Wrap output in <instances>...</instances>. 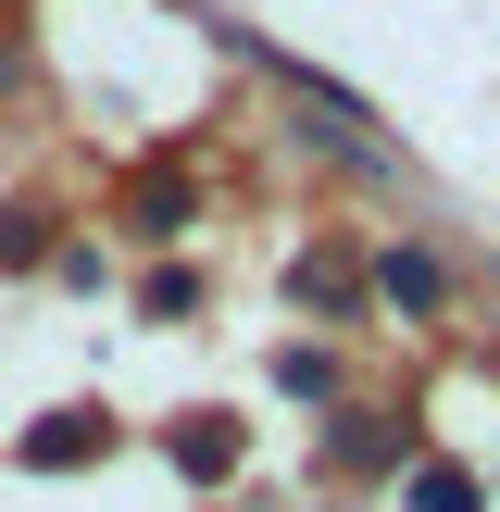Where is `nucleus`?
<instances>
[{
	"label": "nucleus",
	"instance_id": "obj_6",
	"mask_svg": "<svg viewBox=\"0 0 500 512\" xmlns=\"http://www.w3.org/2000/svg\"><path fill=\"white\" fill-rule=\"evenodd\" d=\"M400 450H413V438H400L388 413H363V425H338V463H350V475H375V463H400Z\"/></svg>",
	"mask_w": 500,
	"mask_h": 512
},
{
	"label": "nucleus",
	"instance_id": "obj_7",
	"mask_svg": "<svg viewBox=\"0 0 500 512\" xmlns=\"http://www.w3.org/2000/svg\"><path fill=\"white\" fill-rule=\"evenodd\" d=\"M125 225H138V238H175V225H188V188H175V175H163V188H138V200H125Z\"/></svg>",
	"mask_w": 500,
	"mask_h": 512
},
{
	"label": "nucleus",
	"instance_id": "obj_5",
	"mask_svg": "<svg viewBox=\"0 0 500 512\" xmlns=\"http://www.w3.org/2000/svg\"><path fill=\"white\" fill-rule=\"evenodd\" d=\"M288 288L313 300V313H350V300H363V263H350V250H313V263H300Z\"/></svg>",
	"mask_w": 500,
	"mask_h": 512
},
{
	"label": "nucleus",
	"instance_id": "obj_4",
	"mask_svg": "<svg viewBox=\"0 0 500 512\" xmlns=\"http://www.w3.org/2000/svg\"><path fill=\"white\" fill-rule=\"evenodd\" d=\"M413 512H488V475H463V463H413V488H400Z\"/></svg>",
	"mask_w": 500,
	"mask_h": 512
},
{
	"label": "nucleus",
	"instance_id": "obj_9",
	"mask_svg": "<svg viewBox=\"0 0 500 512\" xmlns=\"http://www.w3.org/2000/svg\"><path fill=\"white\" fill-rule=\"evenodd\" d=\"M38 250H50V238H38V213H0V275H25Z\"/></svg>",
	"mask_w": 500,
	"mask_h": 512
},
{
	"label": "nucleus",
	"instance_id": "obj_3",
	"mask_svg": "<svg viewBox=\"0 0 500 512\" xmlns=\"http://www.w3.org/2000/svg\"><path fill=\"white\" fill-rule=\"evenodd\" d=\"M375 288H388L400 313H438V300H450V263H438V250H388V263H375Z\"/></svg>",
	"mask_w": 500,
	"mask_h": 512
},
{
	"label": "nucleus",
	"instance_id": "obj_1",
	"mask_svg": "<svg viewBox=\"0 0 500 512\" xmlns=\"http://www.w3.org/2000/svg\"><path fill=\"white\" fill-rule=\"evenodd\" d=\"M100 450H113V413H88V400H75V413H50V425H25V463H38V475L100 463Z\"/></svg>",
	"mask_w": 500,
	"mask_h": 512
},
{
	"label": "nucleus",
	"instance_id": "obj_2",
	"mask_svg": "<svg viewBox=\"0 0 500 512\" xmlns=\"http://www.w3.org/2000/svg\"><path fill=\"white\" fill-rule=\"evenodd\" d=\"M163 450H175V475H200V488H213V475H238V413H188Z\"/></svg>",
	"mask_w": 500,
	"mask_h": 512
},
{
	"label": "nucleus",
	"instance_id": "obj_8",
	"mask_svg": "<svg viewBox=\"0 0 500 512\" xmlns=\"http://www.w3.org/2000/svg\"><path fill=\"white\" fill-rule=\"evenodd\" d=\"M275 388H288V400H325V388H338V363H325V350H288V363H275Z\"/></svg>",
	"mask_w": 500,
	"mask_h": 512
}]
</instances>
